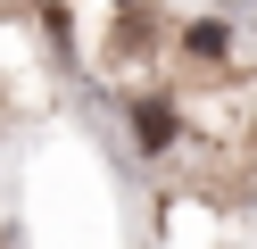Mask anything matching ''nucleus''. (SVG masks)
Masks as SVG:
<instances>
[{
	"label": "nucleus",
	"instance_id": "obj_1",
	"mask_svg": "<svg viewBox=\"0 0 257 249\" xmlns=\"http://www.w3.org/2000/svg\"><path fill=\"white\" fill-rule=\"evenodd\" d=\"M141 133H150V149H158V141H166V133H174V116H166V108H158V100H150V108H141Z\"/></svg>",
	"mask_w": 257,
	"mask_h": 249
},
{
	"label": "nucleus",
	"instance_id": "obj_2",
	"mask_svg": "<svg viewBox=\"0 0 257 249\" xmlns=\"http://www.w3.org/2000/svg\"><path fill=\"white\" fill-rule=\"evenodd\" d=\"M224 9H257V0H224Z\"/></svg>",
	"mask_w": 257,
	"mask_h": 249
}]
</instances>
